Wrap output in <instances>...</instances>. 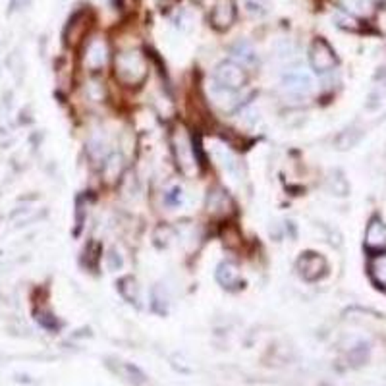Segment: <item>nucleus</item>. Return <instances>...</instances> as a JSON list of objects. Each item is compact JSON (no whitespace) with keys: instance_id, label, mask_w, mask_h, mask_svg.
I'll return each mask as SVG.
<instances>
[{"instance_id":"obj_1","label":"nucleus","mask_w":386,"mask_h":386,"mask_svg":"<svg viewBox=\"0 0 386 386\" xmlns=\"http://www.w3.org/2000/svg\"><path fill=\"white\" fill-rule=\"evenodd\" d=\"M116 77L126 86H139L147 77V61L139 51H124L114 61Z\"/></svg>"},{"instance_id":"obj_2","label":"nucleus","mask_w":386,"mask_h":386,"mask_svg":"<svg viewBox=\"0 0 386 386\" xmlns=\"http://www.w3.org/2000/svg\"><path fill=\"white\" fill-rule=\"evenodd\" d=\"M172 149L176 156V164L184 176L193 178L198 176L199 163L195 156V141L189 138V134L184 128H176L172 134Z\"/></svg>"},{"instance_id":"obj_3","label":"nucleus","mask_w":386,"mask_h":386,"mask_svg":"<svg viewBox=\"0 0 386 386\" xmlns=\"http://www.w3.org/2000/svg\"><path fill=\"white\" fill-rule=\"evenodd\" d=\"M280 87L286 97L292 99H305L315 91V79L307 70L296 66V68L286 70L280 79Z\"/></svg>"},{"instance_id":"obj_4","label":"nucleus","mask_w":386,"mask_h":386,"mask_svg":"<svg viewBox=\"0 0 386 386\" xmlns=\"http://www.w3.org/2000/svg\"><path fill=\"white\" fill-rule=\"evenodd\" d=\"M248 81V74H246V68L240 66L238 62L234 61H226L220 62L215 70V83H218L224 89H230V91H236V89H241Z\"/></svg>"},{"instance_id":"obj_5","label":"nucleus","mask_w":386,"mask_h":386,"mask_svg":"<svg viewBox=\"0 0 386 386\" xmlns=\"http://www.w3.org/2000/svg\"><path fill=\"white\" fill-rule=\"evenodd\" d=\"M309 62L317 74H326L332 72L338 66V58H336L335 49L326 43L325 39H315L311 49H309Z\"/></svg>"},{"instance_id":"obj_6","label":"nucleus","mask_w":386,"mask_h":386,"mask_svg":"<svg viewBox=\"0 0 386 386\" xmlns=\"http://www.w3.org/2000/svg\"><path fill=\"white\" fill-rule=\"evenodd\" d=\"M326 268L328 265H326L325 257L313 251H307L298 259V271H300L301 278L307 282H317L319 278L326 275Z\"/></svg>"},{"instance_id":"obj_7","label":"nucleus","mask_w":386,"mask_h":386,"mask_svg":"<svg viewBox=\"0 0 386 386\" xmlns=\"http://www.w3.org/2000/svg\"><path fill=\"white\" fill-rule=\"evenodd\" d=\"M108 62V45L101 37H95L89 41L83 54V64L89 70H101Z\"/></svg>"},{"instance_id":"obj_8","label":"nucleus","mask_w":386,"mask_h":386,"mask_svg":"<svg viewBox=\"0 0 386 386\" xmlns=\"http://www.w3.org/2000/svg\"><path fill=\"white\" fill-rule=\"evenodd\" d=\"M87 27H89V12L87 10H77L74 16L70 17L68 26L64 29V41L66 45H76L83 33L87 31Z\"/></svg>"},{"instance_id":"obj_9","label":"nucleus","mask_w":386,"mask_h":386,"mask_svg":"<svg viewBox=\"0 0 386 386\" xmlns=\"http://www.w3.org/2000/svg\"><path fill=\"white\" fill-rule=\"evenodd\" d=\"M216 280H218V284H220L223 288H226V290L238 288L241 284V273L238 263H236V261H230V259L223 261L220 265L216 266Z\"/></svg>"},{"instance_id":"obj_10","label":"nucleus","mask_w":386,"mask_h":386,"mask_svg":"<svg viewBox=\"0 0 386 386\" xmlns=\"http://www.w3.org/2000/svg\"><path fill=\"white\" fill-rule=\"evenodd\" d=\"M236 19V6L232 0H218L211 12V24L216 29H228Z\"/></svg>"},{"instance_id":"obj_11","label":"nucleus","mask_w":386,"mask_h":386,"mask_svg":"<svg viewBox=\"0 0 386 386\" xmlns=\"http://www.w3.org/2000/svg\"><path fill=\"white\" fill-rule=\"evenodd\" d=\"M232 56L243 68H253V66L259 64V54L248 41H238V43L234 45L232 47Z\"/></svg>"},{"instance_id":"obj_12","label":"nucleus","mask_w":386,"mask_h":386,"mask_svg":"<svg viewBox=\"0 0 386 386\" xmlns=\"http://www.w3.org/2000/svg\"><path fill=\"white\" fill-rule=\"evenodd\" d=\"M207 209H209L211 215H226L232 209V201L230 198L226 195V191H223L220 188H215L209 191Z\"/></svg>"},{"instance_id":"obj_13","label":"nucleus","mask_w":386,"mask_h":386,"mask_svg":"<svg viewBox=\"0 0 386 386\" xmlns=\"http://www.w3.org/2000/svg\"><path fill=\"white\" fill-rule=\"evenodd\" d=\"M367 246L373 249H380L386 246V224L375 216L367 226V236H365Z\"/></svg>"},{"instance_id":"obj_14","label":"nucleus","mask_w":386,"mask_h":386,"mask_svg":"<svg viewBox=\"0 0 386 386\" xmlns=\"http://www.w3.org/2000/svg\"><path fill=\"white\" fill-rule=\"evenodd\" d=\"M363 129L357 128V126H352V128L344 129L340 131V136L335 139V145L336 149H340V151H350L353 147L360 143L361 139H363Z\"/></svg>"},{"instance_id":"obj_15","label":"nucleus","mask_w":386,"mask_h":386,"mask_svg":"<svg viewBox=\"0 0 386 386\" xmlns=\"http://www.w3.org/2000/svg\"><path fill=\"white\" fill-rule=\"evenodd\" d=\"M344 10L355 17H369L373 14V0H342Z\"/></svg>"},{"instance_id":"obj_16","label":"nucleus","mask_w":386,"mask_h":386,"mask_svg":"<svg viewBox=\"0 0 386 386\" xmlns=\"http://www.w3.org/2000/svg\"><path fill=\"white\" fill-rule=\"evenodd\" d=\"M118 292H120L122 298L128 301V303H136V305L139 303V286L131 276L120 278V282H118Z\"/></svg>"},{"instance_id":"obj_17","label":"nucleus","mask_w":386,"mask_h":386,"mask_svg":"<svg viewBox=\"0 0 386 386\" xmlns=\"http://www.w3.org/2000/svg\"><path fill=\"white\" fill-rule=\"evenodd\" d=\"M215 156L220 161V164L224 166V170H228L230 174H236L238 168H240V164H238V159L232 154L230 149H226L224 145H216L215 147Z\"/></svg>"},{"instance_id":"obj_18","label":"nucleus","mask_w":386,"mask_h":386,"mask_svg":"<svg viewBox=\"0 0 386 386\" xmlns=\"http://www.w3.org/2000/svg\"><path fill=\"white\" fill-rule=\"evenodd\" d=\"M168 301H170V296L164 290L163 284L154 286L153 288V309L156 313H166L168 311Z\"/></svg>"},{"instance_id":"obj_19","label":"nucleus","mask_w":386,"mask_h":386,"mask_svg":"<svg viewBox=\"0 0 386 386\" xmlns=\"http://www.w3.org/2000/svg\"><path fill=\"white\" fill-rule=\"evenodd\" d=\"M164 203L168 207H182L186 203V193H184V189L180 186H172L170 189H166L164 191Z\"/></svg>"},{"instance_id":"obj_20","label":"nucleus","mask_w":386,"mask_h":386,"mask_svg":"<svg viewBox=\"0 0 386 386\" xmlns=\"http://www.w3.org/2000/svg\"><path fill=\"white\" fill-rule=\"evenodd\" d=\"M371 275L380 286H386V255H378L371 263Z\"/></svg>"},{"instance_id":"obj_21","label":"nucleus","mask_w":386,"mask_h":386,"mask_svg":"<svg viewBox=\"0 0 386 386\" xmlns=\"http://www.w3.org/2000/svg\"><path fill=\"white\" fill-rule=\"evenodd\" d=\"M122 172V156L120 154H111L108 159H106V163H104V174H106V178L108 180H116L118 176H120Z\"/></svg>"},{"instance_id":"obj_22","label":"nucleus","mask_w":386,"mask_h":386,"mask_svg":"<svg viewBox=\"0 0 386 386\" xmlns=\"http://www.w3.org/2000/svg\"><path fill=\"white\" fill-rule=\"evenodd\" d=\"M385 99H386L385 91H383L380 87H377V89H373V91L369 93V97H367L365 108L371 112L380 111V108H383V104H385Z\"/></svg>"},{"instance_id":"obj_23","label":"nucleus","mask_w":386,"mask_h":386,"mask_svg":"<svg viewBox=\"0 0 386 386\" xmlns=\"http://www.w3.org/2000/svg\"><path fill=\"white\" fill-rule=\"evenodd\" d=\"M328 182H330V189L335 191L336 195H348L350 186H348V182H346V178H344L340 172H335Z\"/></svg>"},{"instance_id":"obj_24","label":"nucleus","mask_w":386,"mask_h":386,"mask_svg":"<svg viewBox=\"0 0 386 386\" xmlns=\"http://www.w3.org/2000/svg\"><path fill=\"white\" fill-rule=\"evenodd\" d=\"M211 97H213L218 104H230L232 99H234V91L224 89V87H220L218 83H215V86L211 87Z\"/></svg>"},{"instance_id":"obj_25","label":"nucleus","mask_w":386,"mask_h":386,"mask_svg":"<svg viewBox=\"0 0 386 386\" xmlns=\"http://www.w3.org/2000/svg\"><path fill=\"white\" fill-rule=\"evenodd\" d=\"M106 263H108L111 271H120L122 265H124V259H122V255L116 249H112L111 253L106 255Z\"/></svg>"},{"instance_id":"obj_26","label":"nucleus","mask_w":386,"mask_h":386,"mask_svg":"<svg viewBox=\"0 0 386 386\" xmlns=\"http://www.w3.org/2000/svg\"><path fill=\"white\" fill-rule=\"evenodd\" d=\"M336 22H338V26H340V27H346V29H352V31H355V29H357V24L353 22L352 17L336 16Z\"/></svg>"},{"instance_id":"obj_27","label":"nucleus","mask_w":386,"mask_h":386,"mask_svg":"<svg viewBox=\"0 0 386 386\" xmlns=\"http://www.w3.org/2000/svg\"><path fill=\"white\" fill-rule=\"evenodd\" d=\"M29 2H31V0H10V10L16 12V10L26 8Z\"/></svg>"}]
</instances>
